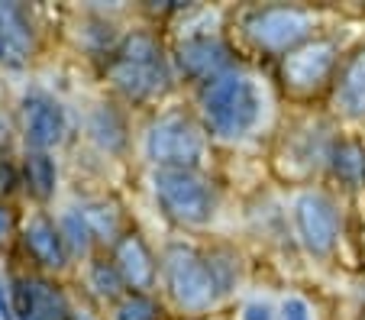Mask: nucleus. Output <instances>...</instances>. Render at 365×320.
<instances>
[{
	"label": "nucleus",
	"mask_w": 365,
	"mask_h": 320,
	"mask_svg": "<svg viewBox=\"0 0 365 320\" xmlns=\"http://www.w3.org/2000/svg\"><path fill=\"white\" fill-rule=\"evenodd\" d=\"M294 227L310 256H330L339 239L336 204L320 191H304L294 201Z\"/></svg>",
	"instance_id": "6"
},
{
	"label": "nucleus",
	"mask_w": 365,
	"mask_h": 320,
	"mask_svg": "<svg viewBox=\"0 0 365 320\" xmlns=\"http://www.w3.org/2000/svg\"><path fill=\"white\" fill-rule=\"evenodd\" d=\"M14 317L20 320H71L65 294L46 279H16L14 282Z\"/></svg>",
	"instance_id": "10"
},
{
	"label": "nucleus",
	"mask_w": 365,
	"mask_h": 320,
	"mask_svg": "<svg viewBox=\"0 0 365 320\" xmlns=\"http://www.w3.org/2000/svg\"><path fill=\"white\" fill-rule=\"evenodd\" d=\"M333 175L346 185H362L365 181V149L359 143H336L330 149Z\"/></svg>",
	"instance_id": "17"
},
{
	"label": "nucleus",
	"mask_w": 365,
	"mask_h": 320,
	"mask_svg": "<svg viewBox=\"0 0 365 320\" xmlns=\"http://www.w3.org/2000/svg\"><path fill=\"white\" fill-rule=\"evenodd\" d=\"M200 107H204V120L214 136L242 140L262 117V94H259L252 78L230 71V75L207 84L200 94Z\"/></svg>",
	"instance_id": "1"
},
{
	"label": "nucleus",
	"mask_w": 365,
	"mask_h": 320,
	"mask_svg": "<svg viewBox=\"0 0 365 320\" xmlns=\"http://www.w3.org/2000/svg\"><path fill=\"white\" fill-rule=\"evenodd\" d=\"M310 29H314V16L297 7H265L249 14L246 20V36L252 39V46L265 52H284V56L307 42Z\"/></svg>",
	"instance_id": "5"
},
{
	"label": "nucleus",
	"mask_w": 365,
	"mask_h": 320,
	"mask_svg": "<svg viewBox=\"0 0 365 320\" xmlns=\"http://www.w3.org/2000/svg\"><path fill=\"white\" fill-rule=\"evenodd\" d=\"M336 107L346 117H365V49L346 62L336 84Z\"/></svg>",
	"instance_id": "15"
},
{
	"label": "nucleus",
	"mask_w": 365,
	"mask_h": 320,
	"mask_svg": "<svg viewBox=\"0 0 365 320\" xmlns=\"http://www.w3.org/2000/svg\"><path fill=\"white\" fill-rule=\"evenodd\" d=\"M23 172H26V188L36 201H48L56 195V162L48 159V153L29 149L26 162H23Z\"/></svg>",
	"instance_id": "16"
},
{
	"label": "nucleus",
	"mask_w": 365,
	"mask_h": 320,
	"mask_svg": "<svg viewBox=\"0 0 365 320\" xmlns=\"http://www.w3.org/2000/svg\"><path fill=\"white\" fill-rule=\"evenodd\" d=\"M165 285L175 304L191 314L214 307L217 291H220L210 262L200 252H194L191 246H168L165 249Z\"/></svg>",
	"instance_id": "2"
},
{
	"label": "nucleus",
	"mask_w": 365,
	"mask_h": 320,
	"mask_svg": "<svg viewBox=\"0 0 365 320\" xmlns=\"http://www.w3.org/2000/svg\"><path fill=\"white\" fill-rule=\"evenodd\" d=\"M145 155L159 168H194L204 159V133L187 117H162L149 126Z\"/></svg>",
	"instance_id": "4"
},
{
	"label": "nucleus",
	"mask_w": 365,
	"mask_h": 320,
	"mask_svg": "<svg viewBox=\"0 0 365 320\" xmlns=\"http://www.w3.org/2000/svg\"><path fill=\"white\" fill-rule=\"evenodd\" d=\"M91 136H94L103 149H120L123 146V140H126L120 117L113 110H107V107L94 110V117H91Z\"/></svg>",
	"instance_id": "20"
},
{
	"label": "nucleus",
	"mask_w": 365,
	"mask_h": 320,
	"mask_svg": "<svg viewBox=\"0 0 365 320\" xmlns=\"http://www.w3.org/2000/svg\"><path fill=\"white\" fill-rule=\"evenodd\" d=\"M0 317L4 320H14V298L7 294V285L0 279Z\"/></svg>",
	"instance_id": "24"
},
{
	"label": "nucleus",
	"mask_w": 365,
	"mask_h": 320,
	"mask_svg": "<svg viewBox=\"0 0 365 320\" xmlns=\"http://www.w3.org/2000/svg\"><path fill=\"white\" fill-rule=\"evenodd\" d=\"M178 68L197 81H217L230 75V49L217 36H191L178 46Z\"/></svg>",
	"instance_id": "11"
},
{
	"label": "nucleus",
	"mask_w": 365,
	"mask_h": 320,
	"mask_svg": "<svg viewBox=\"0 0 365 320\" xmlns=\"http://www.w3.org/2000/svg\"><path fill=\"white\" fill-rule=\"evenodd\" d=\"M336 65V46L330 39H314L288 52L282 62V78L294 91H317Z\"/></svg>",
	"instance_id": "7"
},
{
	"label": "nucleus",
	"mask_w": 365,
	"mask_h": 320,
	"mask_svg": "<svg viewBox=\"0 0 365 320\" xmlns=\"http://www.w3.org/2000/svg\"><path fill=\"white\" fill-rule=\"evenodd\" d=\"M91 288H94L97 294H101L103 301H123V275H120V269L113 262H107V259H97L94 265H91Z\"/></svg>",
	"instance_id": "18"
},
{
	"label": "nucleus",
	"mask_w": 365,
	"mask_h": 320,
	"mask_svg": "<svg viewBox=\"0 0 365 320\" xmlns=\"http://www.w3.org/2000/svg\"><path fill=\"white\" fill-rule=\"evenodd\" d=\"M10 230H14V217H10L7 204L0 201V239H7V237H10Z\"/></svg>",
	"instance_id": "26"
},
{
	"label": "nucleus",
	"mask_w": 365,
	"mask_h": 320,
	"mask_svg": "<svg viewBox=\"0 0 365 320\" xmlns=\"http://www.w3.org/2000/svg\"><path fill=\"white\" fill-rule=\"evenodd\" d=\"M155 197L165 214L187 227H204L214 217V191L197 172L187 168H155Z\"/></svg>",
	"instance_id": "3"
},
{
	"label": "nucleus",
	"mask_w": 365,
	"mask_h": 320,
	"mask_svg": "<svg viewBox=\"0 0 365 320\" xmlns=\"http://www.w3.org/2000/svg\"><path fill=\"white\" fill-rule=\"evenodd\" d=\"M113 265L120 269L123 282L130 288H136L143 294V288H149L155 282V262H152L149 246L143 243V237L136 233H123L113 243Z\"/></svg>",
	"instance_id": "13"
},
{
	"label": "nucleus",
	"mask_w": 365,
	"mask_h": 320,
	"mask_svg": "<svg viewBox=\"0 0 365 320\" xmlns=\"http://www.w3.org/2000/svg\"><path fill=\"white\" fill-rule=\"evenodd\" d=\"M65 130H68V120L58 100H52L48 94H26L23 100V136H26L29 149L36 153H48L52 146L65 140Z\"/></svg>",
	"instance_id": "8"
},
{
	"label": "nucleus",
	"mask_w": 365,
	"mask_h": 320,
	"mask_svg": "<svg viewBox=\"0 0 365 320\" xmlns=\"http://www.w3.org/2000/svg\"><path fill=\"white\" fill-rule=\"evenodd\" d=\"M159 317V307L155 301L145 298V294H126L117 304V320H155Z\"/></svg>",
	"instance_id": "22"
},
{
	"label": "nucleus",
	"mask_w": 365,
	"mask_h": 320,
	"mask_svg": "<svg viewBox=\"0 0 365 320\" xmlns=\"http://www.w3.org/2000/svg\"><path fill=\"white\" fill-rule=\"evenodd\" d=\"M282 320H310V307L304 298H288L282 304Z\"/></svg>",
	"instance_id": "23"
},
{
	"label": "nucleus",
	"mask_w": 365,
	"mask_h": 320,
	"mask_svg": "<svg viewBox=\"0 0 365 320\" xmlns=\"http://www.w3.org/2000/svg\"><path fill=\"white\" fill-rule=\"evenodd\" d=\"M246 320H275V317H272L269 304H249L246 307Z\"/></svg>",
	"instance_id": "25"
},
{
	"label": "nucleus",
	"mask_w": 365,
	"mask_h": 320,
	"mask_svg": "<svg viewBox=\"0 0 365 320\" xmlns=\"http://www.w3.org/2000/svg\"><path fill=\"white\" fill-rule=\"evenodd\" d=\"M71 320H91L88 314H81V311H71Z\"/></svg>",
	"instance_id": "27"
},
{
	"label": "nucleus",
	"mask_w": 365,
	"mask_h": 320,
	"mask_svg": "<svg viewBox=\"0 0 365 320\" xmlns=\"http://www.w3.org/2000/svg\"><path fill=\"white\" fill-rule=\"evenodd\" d=\"M33 58V26L16 4H0V62L20 68Z\"/></svg>",
	"instance_id": "12"
},
{
	"label": "nucleus",
	"mask_w": 365,
	"mask_h": 320,
	"mask_svg": "<svg viewBox=\"0 0 365 320\" xmlns=\"http://www.w3.org/2000/svg\"><path fill=\"white\" fill-rule=\"evenodd\" d=\"M23 239H26L29 256H33L39 265L56 269V272L68 265V246H65V239H62V230H58L46 214H36L33 220L26 223Z\"/></svg>",
	"instance_id": "14"
},
{
	"label": "nucleus",
	"mask_w": 365,
	"mask_h": 320,
	"mask_svg": "<svg viewBox=\"0 0 365 320\" xmlns=\"http://www.w3.org/2000/svg\"><path fill=\"white\" fill-rule=\"evenodd\" d=\"M81 217H84V223L91 227V233L94 237H117V210L113 207H107V204H84L81 207ZM117 243V239H113Z\"/></svg>",
	"instance_id": "21"
},
{
	"label": "nucleus",
	"mask_w": 365,
	"mask_h": 320,
	"mask_svg": "<svg viewBox=\"0 0 365 320\" xmlns=\"http://www.w3.org/2000/svg\"><path fill=\"white\" fill-rule=\"evenodd\" d=\"M62 239L65 246H68V256H88L91 252V243H94V233H91V227L84 223L81 210H68V214L62 217Z\"/></svg>",
	"instance_id": "19"
},
{
	"label": "nucleus",
	"mask_w": 365,
	"mask_h": 320,
	"mask_svg": "<svg viewBox=\"0 0 365 320\" xmlns=\"http://www.w3.org/2000/svg\"><path fill=\"white\" fill-rule=\"evenodd\" d=\"M110 81L120 94L130 100H149L168 88V65L165 58H120L110 62Z\"/></svg>",
	"instance_id": "9"
}]
</instances>
